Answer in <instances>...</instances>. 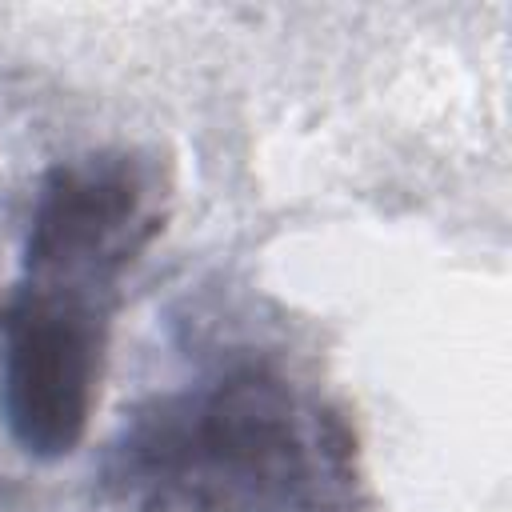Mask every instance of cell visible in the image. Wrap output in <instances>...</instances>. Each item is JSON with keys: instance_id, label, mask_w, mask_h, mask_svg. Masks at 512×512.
<instances>
[{"instance_id": "obj_2", "label": "cell", "mask_w": 512, "mask_h": 512, "mask_svg": "<svg viewBox=\"0 0 512 512\" xmlns=\"http://www.w3.org/2000/svg\"><path fill=\"white\" fill-rule=\"evenodd\" d=\"M100 484L112 512H356L360 452L336 404L244 360L140 408Z\"/></svg>"}, {"instance_id": "obj_1", "label": "cell", "mask_w": 512, "mask_h": 512, "mask_svg": "<svg viewBox=\"0 0 512 512\" xmlns=\"http://www.w3.org/2000/svg\"><path fill=\"white\" fill-rule=\"evenodd\" d=\"M160 232L148 172L128 152L52 164L36 188L24 272L0 308V408L12 440L56 460L88 432L120 276Z\"/></svg>"}]
</instances>
